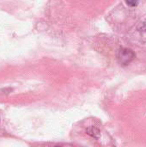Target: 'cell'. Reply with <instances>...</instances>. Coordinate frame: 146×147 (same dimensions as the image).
Listing matches in <instances>:
<instances>
[{"instance_id":"obj_2","label":"cell","mask_w":146,"mask_h":147,"mask_svg":"<svg viewBox=\"0 0 146 147\" xmlns=\"http://www.w3.org/2000/svg\"><path fill=\"white\" fill-rule=\"evenodd\" d=\"M127 5L131 6V7H134V6H137L138 3H139V0H126Z\"/></svg>"},{"instance_id":"obj_1","label":"cell","mask_w":146,"mask_h":147,"mask_svg":"<svg viewBox=\"0 0 146 147\" xmlns=\"http://www.w3.org/2000/svg\"><path fill=\"white\" fill-rule=\"evenodd\" d=\"M117 58H118V61L120 65H126L131 61L133 60V59L135 58V54L131 49L122 48L119 51Z\"/></svg>"}]
</instances>
